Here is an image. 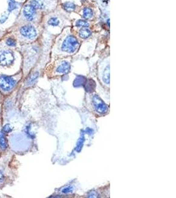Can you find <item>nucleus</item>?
Listing matches in <instances>:
<instances>
[{"instance_id":"obj_2","label":"nucleus","mask_w":176,"mask_h":198,"mask_svg":"<svg viewBox=\"0 0 176 198\" xmlns=\"http://www.w3.org/2000/svg\"><path fill=\"white\" fill-rule=\"evenodd\" d=\"M16 81L14 78L7 76H0V88L3 91H10L15 85Z\"/></svg>"},{"instance_id":"obj_17","label":"nucleus","mask_w":176,"mask_h":198,"mask_svg":"<svg viewBox=\"0 0 176 198\" xmlns=\"http://www.w3.org/2000/svg\"><path fill=\"white\" fill-rule=\"evenodd\" d=\"M38 73H34L32 74V76L29 77V79L27 81V83L28 84H31L34 81H35L36 79H37V77H38Z\"/></svg>"},{"instance_id":"obj_4","label":"nucleus","mask_w":176,"mask_h":198,"mask_svg":"<svg viewBox=\"0 0 176 198\" xmlns=\"http://www.w3.org/2000/svg\"><path fill=\"white\" fill-rule=\"evenodd\" d=\"M15 59L12 51L4 50L0 54V65L2 66H9Z\"/></svg>"},{"instance_id":"obj_10","label":"nucleus","mask_w":176,"mask_h":198,"mask_svg":"<svg viewBox=\"0 0 176 198\" xmlns=\"http://www.w3.org/2000/svg\"><path fill=\"white\" fill-rule=\"evenodd\" d=\"M82 15L85 20H91L94 16L93 10L90 7H85L83 10Z\"/></svg>"},{"instance_id":"obj_6","label":"nucleus","mask_w":176,"mask_h":198,"mask_svg":"<svg viewBox=\"0 0 176 198\" xmlns=\"http://www.w3.org/2000/svg\"><path fill=\"white\" fill-rule=\"evenodd\" d=\"M23 15L26 19L28 21H33L36 16V9L30 4L24 6Z\"/></svg>"},{"instance_id":"obj_5","label":"nucleus","mask_w":176,"mask_h":198,"mask_svg":"<svg viewBox=\"0 0 176 198\" xmlns=\"http://www.w3.org/2000/svg\"><path fill=\"white\" fill-rule=\"evenodd\" d=\"M65 19L64 17L60 15H52L47 21L48 26L51 27H60L63 25Z\"/></svg>"},{"instance_id":"obj_13","label":"nucleus","mask_w":176,"mask_h":198,"mask_svg":"<svg viewBox=\"0 0 176 198\" xmlns=\"http://www.w3.org/2000/svg\"><path fill=\"white\" fill-rule=\"evenodd\" d=\"M75 26L77 27H80V28H88L90 24L87 20L80 19L76 21Z\"/></svg>"},{"instance_id":"obj_18","label":"nucleus","mask_w":176,"mask_h":198,"mask_svg":"<svg viewBox=\"0 0 176 198\" xmlns=\"http://www.w3.org/2000/svg\"><path fill=\"white\" fill-rule=\"evenodd\" d=\"M6 44L9 46H15L16 45V41L12 38H9L6 40Z\"/></svg>"},{"instance_id":"obj_11","label":"nucleus","mask_w":176,"mask_h":198,"mask_svg":"<svg viewBox=\"0 0 176 198\" xmlns=\"http://www.w3.org/2000/svg\"><path fill=\"white\" fill-rule=\"evenodd\" d=\"M62 7L63 9L66 11L67 12H72L76 9V5L75 3L71 2H67L64 3H63Z\"/></svg>"},{"instance_id":"obj_20","label":"nucleus","mask_w":176,"mask_h":198,"mask_svg":"<svg viewBox=\"0 0 176 198\" xmlns=\"http://www.w3.org/2000/svg\"><path fill=\"white\" fill-rule=\"evenodd\" d=\"M3 180H4V175L0 171V184H2Z\"/></svg>"},{"instance_id":"obj_3","label":"nucleus","mask_w":176,"mask_h":198,"mask_svg":"<svg viewBox=\"0 0 176 198\" xmlns=\"http://www.w3.org/2000/svg\"><path fill=\"white\" fill-rule=\"evenodd\" d=\"M20 33L25 38L30 40L35 39L37 36L36 29L31 25H25L22 27L20 29Z\"/></svg>"},{"instance_id":"obj_1","label":"nucleus","mask_w":176,"mask_h":198,"mask_svg":"<svg viewBox=\"0 0 176 198\" xmlns=\"http://www.w3.org/2000/svg\"><path fill=\"white\" fill-rule=\"evenodd\" d=\"M80 42L75 36L70 33H67L61 40L60 48L61 51L67 54H73L79 47Z\"/></svg>"},{"instance_id":"obj_9","label":"nucleus","mask_w":176,"mask_h":198,"mask_svg":"<svg viewBox=\"0 0 176 198\" xmlns=\"http://www.w3.org/2000/svg\"><path fill=\"white\" fill-rule=\"evenodd\" d=\"M92 35V32L88 28H81L78 31V36L81 39H87Z\"/></svg>"},{"instance_id":"obj_16","label":"nucleus","mask_w":176,"mask_h":198,"mask_svg":"<svg viewBox=\"0 0 176 198\" xmlns=\"http://www.w3.org/2000/svg\"><path fill=\"white\" fill-rule=\"evenodd\" d=\"M17 8V3L14 0H9V12H12L13 10Z\"/></svg>"},{"instance_id":"obj_8","label":"nucleus","mask_w":176,"mask_h":198,"mask_svg":"<svg viewBox=\"0 0 176 198\" xmlns=\"http://www.w3.org/2000/svg\"><path fill=\"white\" fill-rule=\"evenodd\" d=\"M29 4L31 5L36 10H44L48 6L45 0H31Z\"/></svg>"},{"instance_id":"obj_12","label":"nucleus","mask_w":176,"mask_h":198,"mask_svg":"<svg viewBox=\"0 0 176 198\" xmlns=\"http://www.w3.org/2000/svg\"><path fill=\"white\" fill-rule=\"evenodd\" d=\"M102 78L103 81L106 83V84H109L110 82V65L108 64L106 66L104 70L102 72Z\"/></svg>"},{"instance_id":"obj_19","label":"nucleus","mask_w":176,"mask_h":198,"mask_svg":"<svg viewBox=\"0 0 176 198\" xmlns=\"http://www.w3.org/2000/svg\"><path fill=\"white\" fill-rule=\"evenodd\" d=\"M3 131H4V132L5 133H10L11 131H12V128H11L10 124H7L3 127Z\"/></svg>"},{"instance_id":"obj_15","label":"nucleus","mask_w":176,"mask_h":198,"mask_svg":"<svg viewBox=\"0 0 176 198\" xmlns=\"http://www.w3.org/2000/svg\"><path fill=\"white\" fill-rule=\"evenodd\" d=\"M69 63L67 62H64L58 67L57 71L59 73H65L69 70Z\"/></svg>"},{"instance_id":"obj_7","label":"nucleus","mask_w":176,"mask_h":198,"mask_svg":"<svg viewBox=\"0 0 176 198\" xmlns=\"http://www.w3.org/2000/svg\"><path fill=\"white\" fill-rule=\"evenodd\" d=\"M93 103L96 110L100 114H104L108 111V107L99 97L95 95L93 97Z\"/></svg>"},{"instance_id":"obj_14","label":"nucleus","mask_w":176,"mask_h":198,"mask_svg":"<svg viewBox=\"0 0 176 198\" xmlns=\"http://www.w3.org/2000/svg\"><path fill=\"white\" fill-rule=\"evenodd\" d=\"M7 141L4 136V134L0 131V147H1V149H3V150H5L7 148Z\"/></svg>"}]
</instances>
